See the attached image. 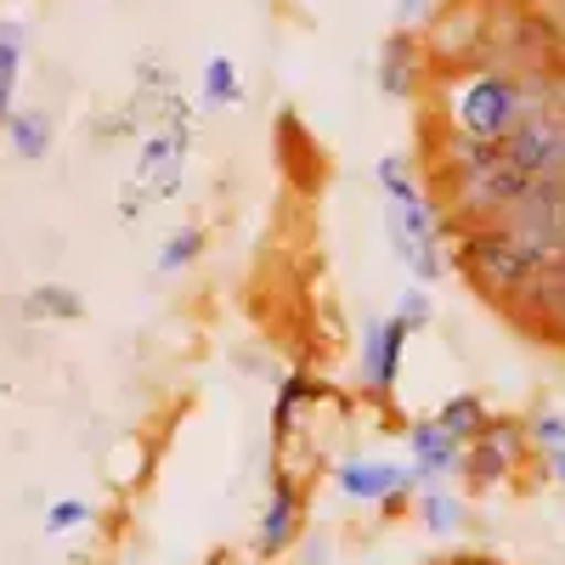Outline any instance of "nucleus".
I'll return each instance as SVG.
<instances>
[{"mask_svg": "<svg viewBox=\"0 0 565 565\" xmlns=\"http://www.w3.org/2000/svg\"><path fill=\"white\" fill-rule=\"evenodd\" d=\"M153 108L141 119V153L130 170V199L125 215H136L141 204H164L181 193V175H186V148H193V130H186V103L175 97V85L148 90Z\"/></svg>", "mask_w": 565, "mask_h": 565, "instance_id": "obj_1", "label": "nucleus"}, {"mask_svg": "<svg viewBox=\"0 0 565 565\" xmlns=\"http://www.w3.org/2000/svg\"><path fill=\"white\" fill-rule=\"evenodd\" d=\"M447 125L452 136L476 141V148H498L514 130V119L526 114V90L514 74H492V68H463L447 79Z\"/></svg>", "mask_w": 565, "mask_h": 565, "instance_id": "obj_2", "label": "nucleus"}, {"mask_svg": "<svg viewBox=\"0 0 565 565\" xmlns=\"http://www.w3.org/2000/svg\"><path fill=\"white\" fill-rule=\"evenodd\" d=\"M458 260L469 271V282L492 300V306H514L526 295V282L537 277V266L548 260L537 244H526L521 232H509L503 221H487L476 232H463L458 244Z\"/></svg>", "mask_w": 565, "mask_h": 565, "instance_id": "obj_3", "label": "nucleus"}, {"mask_svg": "<svg viewBox=\"0 0 565 565\" xmlns=\"http://www.w3.org/2000/svg\"><path fill=\"white\" fill-rule=\"evenodd\" d=\"M498 153L521 170L526 181L559 170V159H565V119L554 108H526L521 119H514V130L498 141Z\"/></svg>", "mask_w": 565, "mask_h": 565, "instance_id": "obj_4", "label": "nucleus"}, {"mask_svg": "<svg viewBox=\"0 0 565 565\" xmlns=\"http://www.w3.org/2000/svg\"><path fill=\"white\" fill-rule=\"evenodd\" d=\"M436 210L430 199H413V204H396L391 210V244L402 255V266L418 277V282H436L441 277V244H436Z\"/></svg>", "mask_w": 565, "mask_h": 565, "instance_id": "obj_5", "label": "nucleus"}, {"mask_svg": "<svg viewBox=\"0 0 565 565\" xmlns=\"http://www.w3.org/2000/svg\"><path fill=\"white\" fill-rule=\"evenodd\" d=\"M526 452V430L521 424H509V418H487V430L469 441V452H463V476H469V487H498L509 469H514V458Z\"/></svg>", "mask_w": 565, "mask_h": 565, "instance_id": "obj_6", "label": "nucleus"}, {"mask_svg": "<svg viewBox=\"0 0 565 565\" xmlns=\"http://www.w3.org/2000/svg\"><path fill=\"white\" fill-rule=\"evenodd\" d=\"M300 514H306V492H300V476H289V469H277L271 476V503H266V514H260V537H255V548L271 559V554H282L295 543V532H300Z\"/></svg>", "mask_w": 565, "mask_h": 565, "instance_id": "obj_7", "label": "nucleus"}, {"mask_svg": "<svg viewBox=\"0 0 565 565\" xmlns=\"http://www.w3.org/2000/svg\"><path fill=\"white\" fill-rule=\"evenodd\" d=\"M340 487H345V498H362V503H391V509H402L407 503V487H413V469H402V463H380V458H345L340 463Z\"/></svg>", "mask_w": 565, "mask_h": 565, "instance_id": "obj_8", "label": "nucleus"}, {"mask_svg": "<svg viewBox=\"0 0 565 565\" xmlns=\"http://www.w3.org/2000/svg\"><path fill=\"white\" fill-rule=\"evenodd\" d=\"M402 345H407V328L396 317L367 322V340H362V380L373 396H391L396 391V373H402Z\"/></svg>", "mask_w": 565, "mask_h": 565, "instance_id": "obj_9", "label": "nucleus"}, {"mask_svg": "<svg viewBox=\"0 0 565 565\" xmlns=\"http://www.w3.org/2000/svg\"><path fill=\"white\" fill-rule=\"evenodd\" d=\"M373 74H380L385 97H413L418 79H424V45H418L407 29H396V34L380 45V57H373Z\"/></svg>", "mask_w": 565, "mask_h": 565, "instance_id": "obj_10", "label": "nucleus"}, {"mask_svg": "<svg viewBox=\"0 0 565 565\" xmlns=\"http://www.w3.org/2000/svg\"><path fill=\"white\" fill-rule=\"evenodd\" d=\"M458 463H463V441H452L436 418H418L413 424V481L430 487V481L452 476Z\"/></svg>", "mask_w": 565, "mask_h": 565, "instance_id": "obj_11", "label": "nucleus"}, {"mask_svg": "<svg viewBox=\"0 0 565 565\" xmlns=\"http://www.w3.org/2000/svg\"><path fill=\"white\" fill-rule=\"evenodd\" d=\"M7 141H12V153L23 164L45 159V153H52V114H45V108H12L7 114Z\"/></svg>", "mask_w": 565, "mask_h": 565, "instance_id": "obj_12", "label": "nucleus"}, {"mask_svg": "<svg viewBox=\"0 0 565 565\" xmlns=\"http://www.w3.org/2000/svg\"><path fill=\"white\" fill-rule=\"evenodd\" d=\"M23 317L29 322H79L85 300H79V289H68V282H40V289L23 295Z\"/></svg>", "mask_w": 565, "mask_h": 565, "instance_id": "obj_13", "label": "nucleus"}, {"mask_svg": "<svg viewBox=\"0 0 565 565\" xmlns=\"http://www.w3.org/2000/svg\"><path fill=\"white\" fill-rule=\"evenodd\" d=\"M317 396H322V385H311L306 373L295 367L289 380H282V391H277V407H271V430H277V436H289V430H295V418L306 413V402H317Z\"/></svg>", "mask_w": 565, "mask_h": 565, "instance_id": "obj_14", "label": "nucleus"}, {"mask_svg": "<svg viewBox=\"0 0 565 565\" xmlns=\"http://www.w3.org/2000/svg\"><path fill=\"white\" fill-rule=\"evenodd\" d=\"M436 424H441V430L452 436V441H476L481 430H487V407H481V396H452L441 413H436Z\"/></svg>", "mask_w": 565, "mask_h": 565, "instance_id": "obj_15", "label": "nucleus"}, {"mask_svg": "<svg viewBox=\"0 0 565 565\" xmlns=\"http://www.w3.org/2000/svg\"><path fill=\"white\" fill-rule=\"evenodd\" d=\"M204 97L215 108H232V103L244 97V79H238V68H232V57H210L204 63Z\"/></svg>", "mask_w": 565, "mask_h": 565, "instance_id": "obj_16", "label": "nucleus"}, {"mask_svg": "<svg viewBox=\"0 0 565 565\" xmlns=\"http://www.w3.org/2000/svg\"><path fill=\"white\" fill-rule=\"evenodd\" d=\"M380 186H385V199H391V204H413V199H418V186H413L402 153H385V159H380Z\"/></svg>", "mask_w": 565, "mask_h": 565, "instance_id": "obj_17", "label": "nucleus"}, {"mask_svg": "<svg viewBox=\"0 0 565 565\" xmlns=\"http://www.w3.org/2000/svg\"><path fill=\"white\" fill-rule=\"evenodd\" d=\"M418 514H424V526H430V532H452L458 526V498L441 492V487H430V492L418 498Z\"/></svg>", "mask_w": 565, "mask_h": 565, "instance_id": "obj_18", "label": "nucleus"}, {"mask_svg": "<svg viewBox=\"0 0 565 565\" xmlns=\"http://www.w3.org/2000/svg\"><path fill=\"white\" fill-rule=\"evenodd\" d=\"M199 249H204V232L199 226H181L175 238L159 249V271H181L186 260H199Z\"/></svg>", "mask_w": 565, "mask_h": 565, "instance_id": "obj_19", "label": "nucleus"}, {"mask_svg": "<svg viewBox=\"0 0 565 565\" xmlns=\"http://www.w3.org/2000/svg\"><path fill=\"white\" fill-rule=\"evenodd\" d=\"M85 521H90V509L74 503V498H63V503L45 509V532H68V526H85Z\"/></svg>", "mask_w": 565, "mask_h": 565, "instance_id": "obj_20", "label": "nucleus"}, {"mask_svg": "<svg viewBox=\"0 0 565 565\" xmlns=\"http://www.w3.org/2000/svg\"><path fill=\"white\" fill-rule=\"evenodd\" d=\"M396 322L407 328V334H413V328H424V322H430V300H424L418 289H413V295H402V306H396Z\"/></svg>", "mask_w": 565, "mask_h": 565, "instance_id": "obj_21", "label": "nucleus"}, {"mask_svg": "<svg viewBox=\"0 0 565 565\" xmlns=\"http://www.w3.org/2000/svg\"><path fill=\"white\" fill-rule=\"evenodd\" d=\"M532 436H537V441H543L548 452H554V447L565 452V418H554V413H543V418L532 424Z\"/></svg>", "mask_w": 565, "mask_h": 565, "instance_id": "obj_22", "label": "nucleus"}, {"mask_svg": "<svg viewBox=\"0 0 565 565\" xmlns=\"http://www.w3.org/2000/svg\"><path fill=\"white\" fill-rule=\"evenodd\" d=\"M424 12H430V0H396V23H402V29H413Z\"/></svg>", "mask_w": 565, "mask_h": 565, "instance_id": "obj_23", "label": "nucleus"}, {"mask_svg": "<svg viewBox=\"0 0 565 565\" xmlns=\"http://www.w3.org/2000/svg\"><path fill=\"white\" fill-rule=\"evenodd\" d=\"M548 108L565 119V68H554V74H548Z\"/></svg>", "mask_w": 565, "mask_h": 565, "instance_id": "obj_24", "label": "nucleus"}, {"mask_svg": "<svg viewBox=\"0 0 565 565\" xmlns=\"http://www.w3.org/2000/svg\"><path fill=\"white\" fill-rule=\"evenodd\" d=\"M12 90H18L12 79H0V125H7V114H12Z\"/></svg>", "mask_w": 565, "mask_h": 565, "instance_id": "obj_25", "label": "nucleus"}, {"mask_svg": "<svg viewBox=\"0 0 565 565\" xmlns=\"http://www.w3.org/2000/svg\"><path fill=\"white\" fill-rule=\"evenodd\" d=\"M441 565H492V559H476V554H458V559H441Z\"/></svg>", "mask_w": 565, "mask_h": 565, "instance_id": "obj_26", "label": "nucleus"}, {"mask_svg": "<svg viewBox=\"0 0 565 565\" xmlns=\"http://www.w3.org/2000/svg\"><path fill=\"white\" fill-rule=\"evenodd\" d=\"M554 458H559V476H565V452H554Z\"/></svg>", "mask_w": 565, "mask_h": 565, "instance_id": "obj_27", "label": "nucleus"}]
</instances>
